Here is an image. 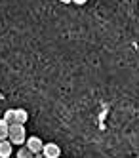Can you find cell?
<instances>
[{
  "label": "cell",
  "mask_w": 139,
  "mask_h": 158,
  "mask_svg": "<svg viewBox=\"0 0 139 158\" xmlns=\"http://www.w3.org/2000/svg\"><path fill=\"white\" fill-rule=\"evenodd\" d=\"M27 120H29L27 110L25 109H15V122L17 124H27Z\"/></svg>",
  "instance_id": "6"
},
{
  "label": "cell",
  "mask_w": 139,
  "mask_h": 158,
  "mask_svg": "<svg viewBox=\"0 0 139 158\" xmlns=\"http://www.w3.org/2000/svg\"><path fill=\"white\" fill-rule=\"evenodd\" d=\"M25 145H27L29 149H31V151L34 152V156H40V152H42V147H44V143H42V139L38 137V135H31V137H27Z\"/></svg>",
  "instance_id": "2"
},
{
  "label": "cell",
  "mask_w": 139,
  "mask_h": 158,
  "mask_svg": "<svg viewBox=\"0 0 139 158\" xmlns=\"http://www.w3.org/2000/svg\"><path fill=\"white\" fill-rule=\"evenodd\" d=\"M88 2V0H73V4H76V6H84Z\"/></svg>",
  "instance_id": "9"
},
{
  "label": "cell",
  "mask_w": 139,
  "mask_h": 158,
  "mask_svg": "<svg viewBox=\"0 0 139 158\" xmlns=\"http://www.w3.org/2000/svg\"><path fill=\"white\" fill-rule=\"evenodd\" d=\"M4 120H6L8 124H14V122H15V110H6Z\"/></svg>",
  "instance_id": "8"
},
{
  "label": "cell",
  "mask_w": 139,
  "mask_h": 158,
  "mask_svg": "<svg viewBox=\"0 0 139 158\" xmlns=\"http://www.w3.org/2000/svg\"><path fill=\"white\" fill-rule=\"evenodd\" d=\"M11 152H14V149H11V141L2 139L0 141V158H10Z\"/></svg>",
  "instance_id": "4"
},
{
  "label": "cell",
  "mask_w": 139,
  "mask_h": 158,
  "mask_svg": "<svg viewBox=\"0 0 139 158\" xmlns=\"http://www.w3.org/2000/svg\"><path fill=\"white\" fill-rule=\"evenodd\" d=\"M8 135H10V124L4 118H0V141L8 139Z\"/></svg>",
  "instance_id": "5"
},
{
  "label": "cell",
  "mask_w": 139,
  "mask_h": 158,
  "mask_svg": "<svg viewBox=\"0 0 139 158\" xmlns=\"http://www.w3.org/2000/svg\"><path fill=\"white\" fill-rule=\"evenodd\" d=\"M42 154H44L46 158H57V156L61 154V149H59L55 143H44V147H42Z\"/></svg>",
  "instance_id": "3"
},
{
  "label": "cell",
  "mask_w": 139,
  "mask_h": 158,
  "mask_svg": "<svg viewBox=\"0 0 139 158\" xmlns=\"http://www.w3.org/2000/svg\"><path fill=\"white\" fill-rule=\"evenodd\" d=\"M17 156H19V158H31V156H34V152H32L29 147L25 145L23 149H19V151H17Z\"/></svg>",
  "instance_id": "7"
},
{
  "label": "cell",
  "mask_w": 139,
  "mask_h": 158,
  "mask_svg": "<svg viewBox=\"0 0 139 158\" xmlns=\"http://www.w3.org/2000/svg\"><path fill=\"white\" fill-rule=\"evenodd\" d=\"M10 141H11V145H25V141H27V137H25V124H17V122H14V124H10Z\"/></svg>",
  "instance_id": "1"
},
{
  "label": "cell",
  "mask_w": 139,
  "mask_h": 158,
  "mask_svg": "<svg viewBox=\"0 0 139 158\" xmlns=\"http://www.w3.org/2000/svg\"><path fill=\"white\" fill-rule=\"evenodd\" d=\"M59 2H61V4H71L73 0H59Z\"/></svg>",
  "instance_id": "10"
}]
</instances>
